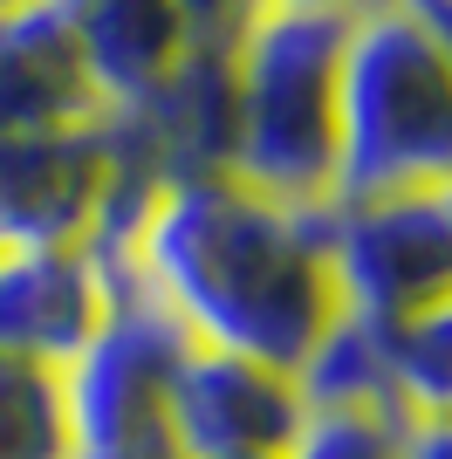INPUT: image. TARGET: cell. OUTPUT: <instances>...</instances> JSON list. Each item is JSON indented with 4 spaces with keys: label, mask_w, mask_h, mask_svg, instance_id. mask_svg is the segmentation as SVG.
<instances>
[{
    "label": "cell",
    "mask_w": 452,
    "mask_h": 459,
    "mask_svg": "<svg viewBox=\"0 0 452 459\" xmlns=\"http://www.w3.org/2000/svg\"><path fill=\"white\" fill-rule=\"evenodd\" d=\"M329 206H274L240 178H178L151 199L137 233V295L186 343L301 377L316 343L336 329L343 295L322 254Z\"/></svg>",
    "instance_id": "cell-1"
},
{
    "label": "cell",
    "mask_w": 452,
    "mask_h": 459,
    "mask_svg": "<svg viewBox=\"0 0 452 459\" xmlns=\"http://www.w3.org/2000/svg\"><path fill=\"white\" fill-rule=\"evenodd\" d=\"M452 186V62L404 0H370L336 62V199Z\"/></svg>",
    "instance_id": "cell-2"
},
{
    "label": "cell",
    "mask_w": 452,
    "mask_h": 459,
    "mask_svg": "<svg viewBox=\"0 0 452 459\" xmlns=\"http://www.w3.org/2000/svg\"><path fill=\"white\" fill-rule=\"evenodd\" d=\"M350 14H240L233 62V152L226 178L274 206L336 199V62Z\"/></svg>",
    "instance_id": "cell-3"
},
{
    "label": "cell",
    "mask_w": 452,
    "mask_h": 459,
    "mask_svg": "<svg viewBox=\"0 0 452 459\" xmlns=\"http://www.w3.org/2000/svg\"><path fill=\"white\" fill-rule=\"evenodd\" d=\"M322 254L336 274L343 316H363L377 329L412 323L418 308L452 295V227L439 192H391V199L329 206Z\"/></svg>",
    "instance_id": "cell-4"
},
{
    "label": "cell",
    "mask_w": 452,
    "mask_h": 459,
    "mask_svg": "<svg viewBox=\"0 0 452 459\" xmlns=\"http://www.w3.org/2000/svg\"><path fill=\"white\" fill-rule=\"evenodd\" d=\"M186 336L144 302L124 295L110 329L62 370L75 459H171L165 446V377Z\"/></svg>",
    "instance_id": "cell-5"
},
{
    "label": "cell",
    "mask_w": 452,
    "mask_h": 459,
    "mask_svg": "<svg viewBox=\"0 0 452 459\" xmlns=\"http://www.w3.org/2000/svg\"><path fill=\"white\" fill-rule=\"evenodd\" d=\"M301 384L267 364L186 343L165 377V446L171 459H233V453H288L301 425Z\"/></svg>",
    "instance_id": "cell-6"
},
{
    "label": "cell",
    "mask_w": 452,
    "mask_h": 459,
    "mask_svg": "<svg viewBox=\"0 0 452 459\" xmlns=\"http://www.w3.org/2000/svg\"><path fill=\"white\" fill-rule=\"evenodd\" d=\"M117 152L110 131H0V247H90Z\"/></svg>",
    "instance_id": "cell-7"
},
{
    "label": "cell",
    "mask_w": 452,
    "mask_h": 459,
    "mask_svg": "<svg viewBox=\"0 0 452 459\" xmlns=\"http://www.w3.org/2000/svg\"><path fill=\"white\" fill-rule=\"evenodd\" d=\"M124 288L90 247H0V357L69 370L110 329Z\"/></svg>",
    "instance_id": "cell-8"
},
{
    "label": "cell",
    "mask_w": 452,
    "mask_h": 459,
    "mask_svg": "<svg viewBox=\"0 0 452 459\" xmlns=\"http://www.w3.org/2000/svg\"><path fill=\"white\" fill-rule=\"evenodd\" d=\"M103 117L110 103L56 0L0 14V131H90Z\"/></svg>",
    "instance_id": "cell-9"
},
{
    "label": "cell",
    "mask_w": 452,
    "mask_h": 459,
    "mask_svg": "<svg viewBox=\"0 0 452 459\" xmlns=\"http://www.w3.org/2000/svg\"><path fill=\"white\" fill-rule=\"evenodd\" d=\"M56 7L83 41V62L110 110H137L192 48L178 0H56Z\"/></svg>",
    "instance_id": "cell-10"
},
{
    "label": "cell",
    "mask_w": 452,
    "mask_h": 459,
    "mask_svg": "<svg viewBox=\"0 0 452 459\" xmlns=\"http://www.w3.org/2000/svg\"><path fill=\"white\" fill-rule=\"evenodd\" d=\"M391 391L404 419H452V295L391 329Z\"/></svg>",
    "instance_id": "cell-11"
},
{
    "label": "cell",
    "mask_w": 452,
    "mask_h": 459,
    "mask_svg": "<svg viewBox=\"0 0 452 459\" xmlns=\"http://www.w3.org/2000/svg\"><path fill=\"white\" fill-rule=\"evenodd\" d=\"M0 459H75L56 370L0 357Z\"/></svg>",
    "instance_id": "cell-12"
},
{
    "label": "cell",
    "mask_w": 452,
    "mask_h": 459,
    "mask_svg": "<svg viewBox=\"0 0 452 459\" xmlns=\"http://www.w3.org/2000/svg\"><path fill=\"white\" fill-rule=\"evenodd\" d=\"M282 459H397V425L370 411H322L309 404Z\"/></svg>",
    "instance_id": "cell-13"
},
{
    "label": "cell",
    "mask_w": 452,
    "mask_h": 459,
    "mask_svg": "<svg viewBox=\"0 0 452 459\" xmlns=\"http://www.w3.org/2000/svg\"><path fill=\"white\" fill-rule=\"evenodd\" d=\"M397 459H452V419H404Z\"/></svg>",
    "instance_id": "cell-14"
},
{
    "label": "cell",
    "mask_w": 452,
    "mask_h": 459,
    "mask_svg": "<svg viewBox=\"0 0 452 459\" xmlns=\"http://www.w3.org/2000/svg\"><path fill=\"white\" fill-rule=\"evenodd\" d=\"M240 14H357L370 0H233Z\"/></svg>",
    "instance_id": "cell-15"
},
{
    "label": "cell",
    "mask_w": 452,
    "mask_h": 459,
    "mask_svg": "<svg viewBox=\"0 0 452 459\" xmlns=\"http://www.w3.org/2000/svg\"><path fill=\"white\" fill-rule=\"evenodd\" d=\"M404 7H412V14L432 28V41L446 48V62H452V0H404Z\"/></svg>",
    "instance_id": "cell-16"
},
{
    "label": "cell",
    "mask_w": 452,
    "mask_h": 459,
    "mask_svg": "<svg viewBox=\"0 0 452 459\" xmlns=\"http://www.w3.org/2000/svg\"><path fill=\"white\" fill-rule=\"evenodd\" d=\"M439 206H446V227H452V186H446V192H439Z\"/></svg>",
    "instance_id": "cell-17"
},
{
    "label": "cell",
    "mask_w": 452,
    "mask_h": 459,
    "mask_svg": "<svg viewBox=\"0 0 452 459\" xmlns=\"http://www.w3.org/2000/svg\"><path fill=\"white\" fill-rule=\"evenodd\" d=\"M233 459H282V453H233Z\"/></svg>",
    "instance_id": "cell-18"
},
{
    "label": "cell",
    "mask_w": 452,
    "mask_h": 459,
    "mask_svg": "<svg viewBox=\"0 0 452 459\" xmlns=\"http://www.w3.org/2000/svg\"><path fill=\"white\" fill-rule=\"evenodd\" d=\"M14 7H21V0H0V14H14Z\"/></svg>",
    "instance_id": "cell-19"
}]
</instances>
